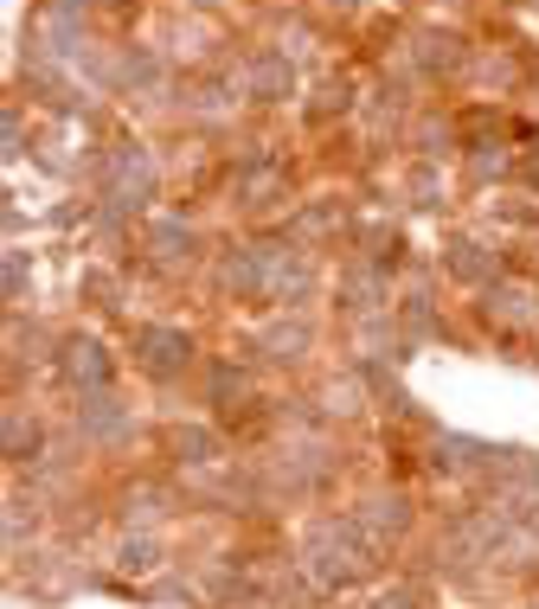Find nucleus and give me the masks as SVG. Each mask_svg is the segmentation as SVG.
I'll return each mask as SVG.
<instances>
[{
    "label": "nucleus",
    "mask_w": 539,
    "mask_h": 609,
    "mask_svg": "<svg viewBox=\"0 0 539 609\" xmlns=\"http://www.w3.org/2000/svg\"><path fill=\"white\" fill-rule=\"evenodd\" d=\"M142 366H148L154 379H167V373H180L187 366V334H174V328H142Z\"/></svg>",
    "instance_id": "obj_1"
},
{
    "label": "nucleus",
    "mask_w": 539,
    "mask_h": 609,
    "mask_svg": "<svg viewBox=\"0 0 539 609\" xmlns=\"http://www.w3.org/2000/svg\"><path fill=\"white\" fill-rule=\"evenodd\" d=\"M373 609H411V590H385V597H380Z\"/></svg>",
    "instance_id": "obj_8"
},
{
    "label": "nucleus",
    "mask_w": 539,
    "mask_h": 609,
    "mask_svg": "<svg viewBox=\"0 0 539 609\" xmlns=\"http://www.w3.org/2000/svg\"><path fill=\"white\" fill-rule=\"evenodd\" d=\"M457 276H482V257H475V244H457Z\"/></svg>",
    "instance_id": "obj_7"
},
{
    "label": "nucleus",
    "mask_w": 539,
    "mask_h": 609,
    "mask_svg": "<svg viewBox=\"0 0 539 609\" xmlns=\"http://www.w3.org/2000/svg\"><path fill=\"white\" fill-rule=\"evenodd\" d=\"M122 572H154V545L148 539H129V545H122Z\"/></svg>",
    "instance_id": "obj_6"
},
{
    "label": "nucleus",
    "mask_w": 539,
    "mask_h": 609,
    "mask_svg": "<svg viewBox=\"0 0 539 609\" xmlns=\"http://www.w3.org/2000/svg\"><path fill=\"white\" fill-rule=\"evenodd\" d=\"M212 450H219V443H212L206 430H180V456L187 462H212Z\"/></svg>",
    "instance_id": "obj_5"
},
{
    "label": "nucleus",
    "mask_w": 539,
    "mask_h": 609,
    "mask_svg": "<svg viewBox=\"0 0 539 609\" xmlns=\"http://www.w3.org/2000/svg\"><path fill=\"white\" fill-rule=\"evenodd\" d=\"M7 450H13V456H26V450H38V423H26V418H7Z\"/></svg>",
    "instance_id": "obj_4"
},
{
    "label": "nucleus",
    "mask_w": 539,
    "mask_h": 609,
    "mask_svg": "<svg viewBox=\"0 0 539 609\" xmlns=\"http://www.w3.org/2000/svg\"><path fill=\"white\" fill-rule=\"evenodd\" d=\"M65 373H72V385H110V359H103L97 341H72L65 346Z\"/></svg>",
    "instance_id": "obj_2"
},
{
    "label": "nucleus",
    "mask_w": 539,
    "mask_h": 609,
    "mask_svg": "<svg viewBox=\"0 0 539 609\" xmlns=\"http://www.w3.org/2000/svg\"><path fill=\"white\" fill-rule=\"evenodd\" d=\"M373 533H405V520H411V507L398 495H380V500H366V513H360Z\"/></svg>",
    "instance_id": "obj_3"
}]
</instances>
